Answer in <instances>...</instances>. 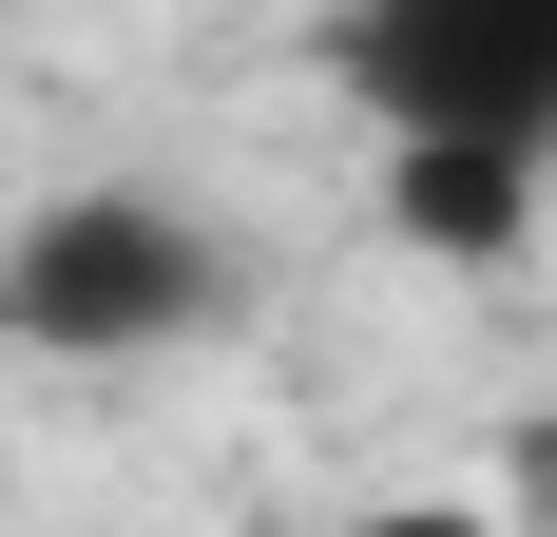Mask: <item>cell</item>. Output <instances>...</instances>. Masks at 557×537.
<instances>
[{
  "label": "cell",
  "mask_w": 557,
  "mask_h": 537,
  "mask_svg": "<svg viewBox=\"0 0 557 537\" xmlns=\"http://www.w3.org/2000/svg\"><path fill=\"white\" fill-rule=\"evenodd\" d=\"M327 77L385 135L404 250L481 268V250L539 230V192H557V0H346Z\"/></svg>",
  "instance_id": "6da1fadb"
},
{
  "label": "cell",
  "mask_w": 557,
  "mask_h": 537,
  "mask_svg": "<svg viewBox=\"0 0 557 537\" xmlns=\"http://www.w3.org/2000/svg\"><path fill=\"white\" fill-rule=\"evenodd\" d=\"M250 308V250H231L193 192H58L20 212L0 250V326L39 346V365H173V346H212Z\"/></svg>",
  "instance_id": "7a4b0ae2"
},
{
  "label": "cell",
  "mask_w": 557,
  "mask_h": 537,
  "mask_svg": "<svg viewBox=\"0 0 557 537\" xmlns=\"http://www.w3.org/2000/svg\"><path fill=\"white\" fill-rule=\"evenodd\" d=\"M346 537H519L500 499H385V519H346Z\"/></svg>",
  "instance_id": "3957f363"
},
{
  "label": "cell",
  "mask_w": 557,
  "mask_h": 537,
  "mask_svg": "<svg viewBox=\"0 0 557 537\" xmlns=\"http://www.w3.org/2000/svg\"><path fill=\"white\" fill-rule=\"evenodd\" d=\"M519 499H539V519H557V423H539V441H519Z\"/></svg>",
  "instance_id": "277c9868"
}]
</instances>
